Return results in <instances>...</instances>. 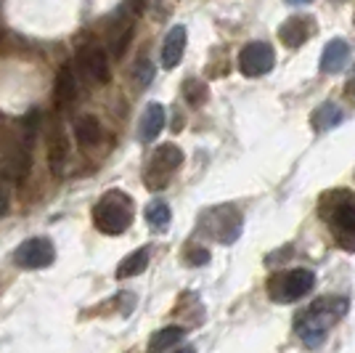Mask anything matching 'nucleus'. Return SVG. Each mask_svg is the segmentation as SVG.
Masks as SVG:
<instances>
[{
	"mask_svg": "<svg viewBox=\"0 0 355 353\" xmlns=\"http://www.w3.org/2000/svg\"><path fill=\"white\" fill-rule=\"evenodd\" d=\"M347 311V300L345 297H321L315 300L311 309L305 311V316L297 322V335L305 345H321L326 338V329L329 324H334L337 319L345 316Z\"/></svg>",
	"mask_w": 355,
	"mask_h": 353,
	"instance_id": "obj_1",
	"label": "nucleus"
},
{
	"mask_svg": "<svg viewBox=\"0 0 355 353\" xmlns=\"http://www.w3.org/2000/svg\"><path fill=\"white\" fill-rule=\"evenodd\" d=\"M93 223L101 234L117 236L133 223V199L122 192H106L93 207Z\"/></svg>",
	"mask_w": 355,
	"mask_h": 353,
	"instance_id": "obj_2",
	"label": "nucleus"
},
{
	"mask_svg": "<svg viewBox=\"0 0 355 353\" xmlns=\"http://www.w3.org/2000/svg\"><path fill=\"white\" fill-rule=\"evenodd\" d=\"M313 284H315V274L311 268H292V271L279 274L276 279H270L268 287H270V297L276 303H295L311 293Z\"/></svg>",
	"mask_w": 355,
	"mask_h": 353,
	"instance_id": "obj_3",
	"label": "nucleus"
},
{
	"mask_svg": "<svg viewBox=\"0 0 355 353\" xmlns=\"http://www.w3.org/2000/svg\"><path fill=\"white\" fill-rule=\"evenodd\" d=\"M53 261H56V247L45 236H32V239L21 242L14 250V263L19 268H27V271L45 268V265H51Z\"/></svg>",
	"mask_w": 355,
	"mask_h": 353,
	"instance_id": "obj_4",
	"label": "nucleus"
},
{
	"mask_svg": "<svg viewBox=\"0 0 355 353\" xmlns=\"http://www.w3.org/2000/svg\"><path fill=\"white\" fill-rule=\"evenodd\" d=\"M329 226L345 250H355V199L347 194L329 210Z\"/></svg>",
	"mask_w": 355,
	"mask_h": 353,
	"instance_id": "obj_5",
	"label": "nucleus"
},
{
	"mask_svg": "<svg viewBox=\"0 0 355 353\" xmlns=\"http://www.w3.org/2000/svg\"><path fill=\"white\" fill-rule=\"evenodd\" d=\"M183 165V151L175 144H162L151 154V165L146 173V186L151 189H162L164 181L170 178V173H175L178 167Z\"/></svg>",
	"mask_w": 355,
	"mask_h": 353,
	"instance_id": "obj_6",
	"label": "nucleus"
},
{
	"mask_svg": "<svg viewBox=\"0 0 355 353\" xmlns=\"http://www.w3.org/2000/svg\"><path fill=\"white\" fill-rule=\"evenodd\" d=\"M276 64V56H273V48L263 40H254V43H247L239 54V69L247 77H263L273 69Z\"/></svg>",
	"mask_w": 355,
	"mask_h": 353,
	"instance_id": "obj_7",
	"label": "nucleus"
},
{
	"mask_svg": "<svg viewBox=\"0 0 355 353\" xmlns=\"http://www.w3.org/2000/svg\"><path fill=\"white\" fill-rule=\"evenodd\" d=\"M80 67H83V72L90 77V83H96V85H106L109 80H112V69H109V56H106V51L101 45H85L83 51H80Z\"/></svg>",
	"mask_w": 355,
	"mask_h": 353,
	"instance_id": "obj_8",
	"label": "nucleus"
},
{
	"mask_svg": "<svg viewBox=\"0 0 355 353\" xmlns=\"http://www.w3.org/2000/svg\"><path fill=\"white\" fill-rule=\"evenodd\" d=\"M209 215H212V223H215L212 229H207L209 234L215 236L218 242H223V245L236 242L239 234H241V215H239V210H234V207H218Z\"/></svg>",
	"mask_w": 355,
	"mask_h": 353,
	"instance_id": "obj_9",
	"label": "nucleus"
},
{
	"mask_svg": "<svg viewBox=\"0 0 355 353\" xmlns=\"http://www.w3.org/2000/svg\"><path fill=\"white\" fill-rule=\"evenodd\" d=\"M313 35V19L311 16H292L279 27V38L286 48H300L311 40Z\"/></svg>",
	"mask_w": 355,
	"mask_h": 353,
	"instance_id": "obj_10",
	"label": "nucleus"
},
{
	"mask_svg": "<svg viewBox=\"0 0 355 353\" xmlns=\"http://www.w3.org/2000/svg\"><path fill=\"white\" fill-rule=\"evenodd\" d=\"M183 54H186V27L175 24L173 30L167 32V38L162 43V67L164 69H175L178 64L183 61Z\"/></svg>",
	"mask_w": 355,
	"mask_h": 353,
	"instance_id": "obj_11",
	"label": "nucleus"
},
{
	"mask_svg": "<svg viewBox=\"0 0 355 353\" xmlns=\"http://www.w3.org/2000/svg\"><path fill=\"white\" fill-rule=\"evenodd\" d=\"M347 61H350V45L345 43V40H329L324 48V54H321V72L326 74H334V72H342L345 67H347Z\"/></svg>",
	"mask_w": 355,
	"mask_h": 353,
	"instance_id": "obj_12",
	"label": "nucleus"
},
{
	"mask_svg": "<svg viewBox=\"0 0 355 353\" xmlns=\"http://www.w3.org/2000/svg\"><path fill=\"white\" fill-rule=\"evenodd\" d=\"M164 128V106L162 104H148L141 115V125H138V138L141 141H154Z\"/></svg>",
	"mask_w": 355,
	"mask_h": 353,
	"instance_id": "obj_13",
	"label": "nucleus"
},
{
	"mask_svg": "<svg viewBox=\"0 0 355 353\" xmlns=\"http://www.w3.org/2000/svg\"><path fill=\"white\" fill-rule=\"evenodd\" d=\"M313 128L318 133H324V131H331V128H337L342 120H345V112H342V106L340 104H334V101H324L315 112H313Z\"/></svg>",
	"mask_w": 355,
	"mask_h": 353,
	"instance_id": "obj_14",
	"label": "nucleus"
},
{
	"mask_svg": "<svg viewBox=\"0 0 355 353\" xmlns=\"http://www.w3.org/2000/svg\"><path fill=\"white\" fill-rule=\"evenodd\" d=\"M101 136H104V131H101V122L96 117H90V115L77 117V122H74V138L80 141V147H98Z\"/></svg>",
	"mask_w": 355,
	"mask_h": 353,
	"instance_id": "obj_15",
	"label": "nucleus"
},
{
	"mask_svg": "<svg viewBox=\"0 0 355 353\" xmlns=\"http://www.w3.org/2000/svg\"><path fill=\"white\" fill-rule=\"evenodd\" d=\"M183 338H186V329H183V327H164V329H157V332L151 335V340H148V353L170 351V348L178 345Z\"/></svg>",
	"mask_w": 355,
	"mask_h": 353,
	"instance_id": "obj_16",
	"label": "nucleus"
},
{
	"mask_svg": "<svg viewBox=\"0 0 355 353\" xmlns=\"http://www.w3.org/2000/svg\"><path fill=\"white\" fill-rule=\"evenodd\" d=\"M56 99L64 106L74 104V99H77V77H74V69L69 64H64L56 74Z\"/></svg>",
	"mask_w": 355,
	"mask_h": 353,
	"instance_id": "obj_17",
	"label": "nucleus"
},
{
	"mask_svg": "<svg viewBox=\"0 0 355 353\" xmlns=\"http://www.w3.org/2000/svg\"><path fill=\"white\" fill-rule=\"evenodd\" d=\"M148 258H151V252L148 247H138L135 252H130L117 268V279H128V277H138V274H144L148 268Z\"/></svg>",
	"mask_w": 355,
	"mask_h": 353,
	"instance_id": "obj_18",
	"label": "nucleus"
},
{
	"mask_svg": "<svg viewBox=\"0 0 355 353\" xmlns=\"http://www.w3.org/2000/svg\"><path fill=\"white\" fill-rule=\"evenodd\" d=\"M67 154H69V147H67V136H61V133H53V138H51V147H48V162H51V170H53V176H61V173H64V162H67Z\"/></svg>",
	"mask_w": 355,
	"mask_h": 353,
	"instance_id": "obj_19",
	"label": "nucleus"
},
{
	"mask_svg": "<svg viewBox=\"0 0 355 353\" xmlns=\"http://www.w3.org/2000/svg\"><path fill=\"white\" fill-rule=\"evenodd\" d=\"M146 223L148 226H154V229H159L164 231L167 226H170V218H173V213H170V205L162 202V199H154V202H148L146 205Z\"/></svg>",
	"mask_w": 355,
	"mask_h": 353,
	"instance_id": "obj_20",
	"label": "nucleus"
},
{
	"mask_svg": "<svg viewBox=\"0 0 355 353\" xmlns=\"http://www.w3.org/2000/svg\"><path fill=\"white\" fill-rule=\"evenodd\" d=\"M183 93H186V101L191 104V106H202V104H205V99H207V85L191 77V80H186Z\"/></svg>",
	"mask_w": 355,
	"mask_h": 353,
	"instance_id": "obj_21",
	"label": "nucleus"
},
{
	"mask_svg": "<svg viewBox=\"0 0 355 353\" xmlns=\"http://www.w3.org/2000/svg\"><path fill=\"white\" fill-rule=\"evenodd\" d=\"M133 74H135V80H138V85H141V88H146L148 83L154 80V64H151V61L144 56V59H138Z\"/></svg>",
	"mask_w": 355,
	"mask_h": 353,
	"instance_id": "obj_22",
	"label": "nucleus"
},
{
	"mask_svg": "<svg viewBox=\"0 0 355 353\" xmlns=\"http://www.w3.org/2000/svg\"><path fill=\"white\" fill-rule=\"evenodd\" d=\"M11 183H14V178L3 170V173H0V218L8 213V202H11Z\"/></svg>",
	"mask_w": 355,
	"mask_h": 353,
	"instance_id": "obj_23",
	"label": "nucleus"
},
{
	"mask_svg": "<svg viewBox=\"0 0 355 353\" xmlns=\"http://www.w3.org/2000/svg\"><path fill=\"white\" fill-rule=\"evenodd\" d=\"M186 261L191 265H205L209 261V252L207 250H191L189 255H186Z\"/></svg>",
	"mask_w": 355,
	"mask_h": 353,
	"instance_id": "obj_24",
	"label": "nucleus"
},
{
	"mask_svg": "<svg viewBox=\"0 0 355 353\" xmlns=\"http://www.w3.org/2000/svg\"><path fill=\"white\" fill-rule=\"evenodd\" d=\"M347 93H350V99H353V101H355V80H353V83H350V85H347Z\"/></svg>",
	"mask_w": 355,
	"mask_h": 353,
	"instance_id": "obj_25",
	"label": "nucleus"
},
{
	"mask_svg": "<svg viewBox=\"0 0 355 353\" xmlns=\"http://www.w3.org/2000/svg\"><path fill=\"white\" fill-rule=\"evenodd\" d=\"M286 3H292V6H302V3H311V0H286Z\"/></svg>",
	"mask_w": 355,
	"mask_h": 353,
	"instance_id": "obj_26",
	"label": "nucleus"
},
{
	"mask_svg": "<svg viewBox=\"0 0 355 353\" xmlns=\"http://www.w3.org/2000/svg\"><path fill=\"white\" fill-rule=\"evenodd\" d=\"M180 353H193V348H183Z\"/></svg>",
	"mask_w": 355,
	"mask_h": 353,
	"instance_id": "obj_27",
	"label": "nucleus"
}]
</instances>
